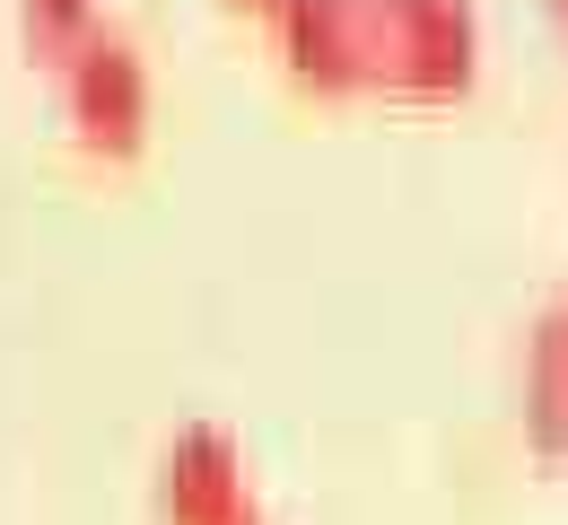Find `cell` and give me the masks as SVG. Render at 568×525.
<instances>
[{
  "label": "cell",
  "instance_id": "cell-1",
  "mask_svg": "<svg viewBox=\"0 0 568 525\" xmlns=\"http://www.w3.org/2000/svg\"><path fill=\"white\" fill-rule=\"evenodd\" d=\"M288 79L324 97H464L481 79L473 0H272Z\"/></svg>",
  "mask_w": 568,
  "mask_h": 525
},
{
  "label": "cell",
  "instance_id": "cell-2",
  "mask_svg": "<svg viewBox=\"0 0 568 525\" xmlns=\"http://www.w3.org/2000/svg\"><path fill=\"white\" fill-rule=\"evenodd\" d=\"M53 71H62V123H71V141L88 158H105V166H123V158L149 150V114H158V88H149V62L132 36H114V27H88L79 44L53 53Z\"/></svg>",
  "mask_w": 568,
  "mask_h": 525
},
{
  "label": "cell",
  "instance_id": "cell-3",
  "mask_svg": "<svg viewBox=\"0 0 568 525\" xmlns=\"http://www.w3.org/2000/svg\"><path fill=\"white\" fill-rule=\"evenodd\" d=\"M158 525H263L245 447L219 421H193V430L166 438V455H158Z\"/></svg>",
  "mask_w": 568,
  "mask_h": 525
},
{
  "label": "cell",
  "instance_id": "cell-4",
  "mask_svg": "<svg viewBox=\"0 0 568 525\" xmlns=\"http://www.w3.org/2000/svg\"><path fill=\"white\" fill-rule=\"evenodd\" d=\"M525 438L534 455H568V315H534V333H525Z\"/></svg>",
  "mask_w": 568,
  "mask_h": 525
},
{
  "label": "cell",
  "instance_id": "cell-5",
  "mask_svg": "<svg viewBox=\"0 0 568 525\" xmlns=\"http://www.w3.org/2000/svg\"><path fill=\"white\" fill-rule=\"evenodd\" d=\"M18 27H27V44L53 62L62 44H79V36L97 27V0H18Z\"/></svg>",
  "mask_w": 568,
  "mask_h": 525
},
{
  "label": "cell",
  "instance_id": "cell-6",
  "mask_svg": "<svg viewBox=\"0 0 568 525\" xmlns=\"http://www.w3.org/2000/svg\"><path fill=\"white\" fill-rule=\"evenodd\" d=\"M542 9H551V27H560V36H568V0H542Z\"/></svg>",
  "mask_w": 568,
  "mask_h": 525
},
{
  "label": "cell",
  "instance_id": "cell-7",
  "mask_svg": "<svg viewBox=\"0 0 568 525\" xmlns=\"http://www.w3.org/2000/svg\"><path fill=\"white\" fill-rule=\"evenodd\" d=\"M245 9H272V0H245Z\"/></svg>",
  "mask_w": 568,
  "mask_h": 525
},
{
  "label": "cell",
  "instance_id": "cell-8",
  "mask_svg": "<svg viewBox=\"0 0 568 525\" xmlns=\"http://www.w3.org/2000/svg\"><path fill=\"white\" fill-rule=\"evenodd\" d=\"M560 315H568V299H560Z\"/></svg>",
  "mask_w": 568,
  "mask_h": 525
}]
</instances>
